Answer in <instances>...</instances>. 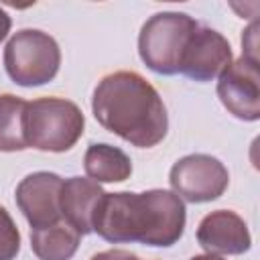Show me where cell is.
<instances>
[{"instance_id": "1", "label": "cell", "mask_w": 260, "mask_h": 260, "mask_svg": "<svg viewBox=\"0 0 260 260\" xmlns=\"http://www.w3.org/2000/svg\"><path fill=\"white\" fill-rule=\"evenodd\" d=\"M187 209L179 195L167 189L142 193H106L93 217V232L110 244L169 248L183 238Z\"/></svg>"}, {"instance_id": "2", "label": "cell", "mask_w": 260, "mask_h": 260, "mask_svg": "<svg viewBox=\"0 0 260 260\" xmlns=\"http://www.w3.org/2000/svg\"><path fill=\"white\" fill-rule=\"evenodd\" d=\"M91 112L102 128L136 148H152L169 132L160 93L136 71L104 75L91 95Z\"/></svg>"}, {"instance_id": "3", "label": "cell", "mask_w": 260, "mask_h": 260, "mask_svg": "<svg viewBox=\"0 0 260 260\" xmlns=\"http://www.w3.org/2000/svg\"><path fill=\"white\" fill-rule=\"evenodd\" d=\"M85 118L71 100L47 95L26 102L24 134L28 148L43 152H67L83 136Z\"/></svg>"}, {"instance_id": "4", "label": "cell", "mask_w": 260, "mask_h": 260, "mask_svg": "<svg viewBox=\"0 0 260 260\" xmlns=\"http://www.w3.org/2000/svg\"><path fill=\"white\" fill-rule=\"evenodd\" d=\"M199 22L185 12H156L140 28L138 55L158 75H177L183 51Z\"/></svg>"}, {"instance_id": "5", "label": "cell", "mask_w": 260, "mask_h": 260, "mask_svg": "<svg viewBox=\"0 0 260 260\" xmlns=\"http://www.w3.org/2000/svg\"><path fill=\"white\" fill-rule=\"evenodd\" d=\"M4 69L20 87H39L55 79L61 67L57 41L39 28L16 30L4 47Z\"/></svg>"}, {"instance_id": "6", "label": "cell", "mask_w": 260, "mask_h": 260, "mask_svg": "<svg viewBox=\"0 0 260 260\" xmlns=\"http://www.w3.org/2000/svg\"><path fill=\"white\" fill-rule=\"evenodd\" d=\"M169 183L175 195L189 203H207L219 199L228 185L230 173L225 165L211 154H187L179 158L169 173Z\"/></svg>"}, {"instance_id": "7", "label": "cell", "mask_w": 260, "mask_h": 260, "mask_svg": "<svg viewBox=\"0 0 260 260\" xmlns=\"http://www.w3.org/2000/svg\"><path fill=\"white\" fill-rule=\"evenodd\" d=\"M217 98L223 108L244 122L260 118V71L258 61L240 57L217 77Z\"/></svg>"}, {"instance_id": "8", "label": "cell", "mask_w": 260, "mask_h": 260, "mask_svg": "<svg viewBox=\"0 0 260 260\" xmlns=\"http://www.w3.org/2000/svg\"><path fill=\"white\" fill-rule=\"evenodd\" d=\"M230 63H232L230 41L215 28L199 24L189 37V43L183 51L179 73H183L193 81L207 83L217 79L230 67Z\"/></svg>"}, {"instance_id": "9", "label": "cell", "mask_w": 260, "mask_h": 260, "mask_svg": "<svg viewBox=\"0 0 260 260\" xmlns=\"http://www.w3.org/2000/svg\"><path fill=\"white\" fill-rule=\"evenodd\" d=\"M61 187L63 179L49 171L30 173L16 185L14 199L30 230L47 228L61 219Z\"/></svg>"}, {"instance_id": "10", "label": "cell", "mask_w": 260, "mask_h": 260, "mask_svg": "<svg viewBox=\"0 0 260 260\" xmlns=\"http://www.w3.org/2000/svg\"><path fill=\"white\" fill-rule=\"evenodd\" d=\"M197 242L205 254L238 256L252 248V236L246 221L232 209H215L197 225Z\"/></svg>"}, {"instance_id": "11", "label": "cell", "mask_w": 260, "mask_h": 260, "mask_svg": "<svg viewBox=\"0 0 260 260\" xmlns=\"http://www.w3.org/2000/svg\"><path fill=\"white\" fill-rule=\"evenodd\" d=\"M106 191L100 183L89 177H69L63 179L61 187V217L71 223L79 236H87L93 232V217L98 205Z\"/></svg>"}, {"instance_id": "12", "label": "cell", "mask_w": 260, "mask_h": 260, "mask_svg": "<svg viewBox=\"0 0 260 260\" xmlns=\"http://www.w3.org/2000/svg\"><path fill=\"white\" fill-rule=\"evenodd\" d=\"M83 169L95 183H122L132 175V160L118 146L93 142L83 154Z\"/></svg>"}, {"instance_id": "13", "label": "cell", "mask_w": 260, "mask_h": 260, "mask_svg": "<svg viewBox=\"0 0 260 260\" xmlns=\"http://www.w3.org/2000/svg\"><path fill=\"white\" fill-rule=\"evenodd\" d=\"M79 232L63 217L47 228L30 230V248L39 260H71L79 248Z\"/></svg>"}, {"instance_id": "14", "label": "cell", "mask_w": 260, "mask_h": 260, "mask_svg": "<svg viewBox=\"0 0 260 260\" xmlns=\"http://www.w3.org/2000/svg\"><path fill=\"white\" fill-rule=\"evenodd\" d=\"M24 112L26 100L14 93L0 95V152H20L28 148L24 134Z\"/></svg>"}, {"instance_id": "15", "label": "cell", "mask_w": 260, "mask_h": 260, "mask_svg": "<svg viewBox=\"0 0 260 260\" xmlns=\"http://www.w3.org/2000/svg\"><path fill=\"white\" fill-rule=\"evenodd\" d=\"M18 252H20V232L12 215L6 211V207L0 205V260H14Z\"/></svg>"}, {"instance_id": "16", "label": "cell", "mask_w": 260, "mask_h": 260, "mask_svg": "<svg viewBox=\"0 0 260 260\" xmlns=\"http://www.w3.org/2000/svg\"><path fill=\"white\" fill-rule=\"evenodd\" d=\"M258 22L254 20L246 30H244V35H242V47H244V57H250V59H256L258 61V57H256V47H258V43H256V39H258Z\"/></svg>"}, {"instance_id": "17", "label": "cell", "mask_w": 260, "mask_h": 260, "mask_svg": "<svg viewBox=\"0 0 260 260\" xmlns=\"http://www.w3.org/2000/svg\"><path fill=\"white\" fill-rule=\"evenodd\" d=\"M89 260H140L136 254L128 252V250H118V248H112V250H104V252H98L93 254Z\"/></svg>"}, {"instance_id": "18", "label": "cell", "mask_w": 260, "mask_h": 260, "mask_svg": "<svg viewBox=\"0 0 260 260\" xmlns=\"http://www.w3.org/2000/svg\"><path fill=\"white\" fill-rule=\"evenodd\" d=\"M10 26H12V20H10V16H8V12L0 6V43L8 37V32H10Z\"/></svg>"}, {"instance_id": "19", "label": "cell", "mask_w": 260, "mask_h": 260, "mask_svg": "<svg viewBox=\"0 0 260 260\" xmlns=\"http://www.w3.org/2000/svg\"><path fill=\"white\" fill-rule=\"evenodd\" d=\"M189 260H223V258L221 256H215V254H197V256H193Z\"/></svg>"}]
</instances>
